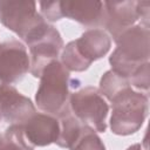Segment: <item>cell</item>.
Instances as JSON below:
<instances>
[{"label":"cell","mask_w":150,"mask_h":150,"mask_svg":"<svg viewBox=\"0 0 150 150\" xmlns=\"http://www.w3.org/2000/svg\"><path fill=\"white\" fill-rule=\"evenodd\" d=\"M114 41L117 47L109 57L111 70L129 79L142 63L149 60V28L142 25H134L121 33Z\"/></svg>","instance_id":"6da1fadb"},{"label":"cell","mask_w":150,"mask_h":150,"mask_svg":"<svg viewBox=\"0 0 150 150\" xmlns=\"http://www.w3.org/2000/svg\"><path fill=\"white\" fill-rule=\"evenodd\" d=\"M70 75L63 64L54 60L40 75V84L35 94L38 108L49 115L59 116L68 105Z\"/></svg>","instance_id":"7a4b0ae2"},{"label":"cell","mask_w":150,"mask_h":150,"mask_svg":"<svg viewBox=\"0 0 150 150\" xmlns=\"http://www.w3.org/2000/svg\"><path fill=\"white\" fill-rule=\"evenodd\" d=\"M148 102V95L135 91L131 87L117 95L111 101V131L120 136L136 132L146 118Z\"/></svg>","instance_id":"3957f363"},{"label":"cell","mask_w":150,"mask_h":150,"mask_svg":"<svg viewBox=\"0 0 150 150\" xmlns=\"http://www.w3.org/2000/svg\"><path fill=\"white\" fill-rule=\"evenodd\" d=\"M68 107L83 124L98 132L105 131L109 105L97 88L86 87L70 94Z\"/></svg>","instance_id":"277c9868"},{"label":"cell","mask_w":150,"mask_h":150,"mask_svg":"<svg viewBox=\"0 0 150 150\" xmlns=\"http://www.w3.org/2000/svg\"><path fill=\"white\" fill-rule=\"evenodd\" d=\"M29 48V71L40 77L45 67L57 56L63 48V40L59 30L48 22L23 40Z\"/></svg>","instance_id":"5b68a950"},{"label":"cell","mask_w":150,"mask_h":150,"mask_svg":"<svg viewBox=\"0 0 150 150\" xmlns=\"http://www.w3.org/2000/svg\"><path fill=\"white\" fill-rule=\"evenodd\" d=\"M0 22L25 40L47 21L36 11L35 1H0Z\"/></svg>","instance_id":"8992f818"},{"label":"cell","mask_w":150,"mask_h":150,"mask_svg":"<svg viewBox=\"0 0 150 150\" xmlns=\"http://www.w3.org/2000/svg\"><path fill=\"white\" fill-rule=\"evenodd\" d=\"M29 55L19 40L0 43V86L19 82L29 71Z\"/></svg>","instance_id":"52a82bcc"},{"label":"cell","mask_w":150,"mask_h":150,"mask_svg":"<svg viewBox=\"0 0 150 150\" xmlns=\"http://www.w3.org/2000/svg\"><path fill=\"white\" fill-rule=\"evenodd\" d=\"M36 112L30 98L12 84L0 86V116L9 124H22Z\"/></svg>","instance_id":"ba28073f"},{"label":"cell","mask_w":150,"mask_h":150,"mask_svg":"<svg viewBox=\"0 0 150 150\" xmlns=\"http://www.w3.org/2000/svg\"><path fill=\"white\" fill-rule=\"evenodd\" d=\"M104 5V26L107 33L115 40L121 33L132 27L138 20L137 1H105Z\"/></svg>","instance_id":"9c48e42d"},{"label":"cell","mask_w":150,"mask_h":150,"mask_svg":"<svg viewBox=\"0 0 150 150\" xmlns=\"http://www.w3.org/2000/svg\"><path fill=\"white\" fill-rule=\"evenodd\" d=\"M22 129L28 143L33 148L46 146L56 142L60 132V124L57 117L53 115L35 112L22 123Z\"/></svg>","instance_id":"30bf717a"},{"label":"cell","mask_w":150,"mask_h":150,"mask_svg":"<svg viewBox=\"0 0 150 150\" xmlns=\"http://www.w3.org/2000/svg\"><path fill=\"white\" fill-rule=\"evenodd\" d=\"M63 18L77 21L90 29L104 26V5L102 1H61Z\"/></svg>","instance_id":"8fae6325"},{"label":"cell","mask_w":150,"mask_h":150,"mask_svg":"<svg viewBox=\"0 0 150 150\" xmlns=\"http://www.w3.org/2000/svg\"><path fill=\"white\" fill-rule=\"evenodd\" d=\"M74 41L80 53L91 63L103 57L111 47L110 35L101 28L88 29Z\"/></svg>","instance_id":"7c38bea8"},{"label":"cell","mask_w":150,"mask_h":150,"mask_svg":"<svg viewBox=\"0 0 150 150\" xmlns=\"http://www.w3.org/2000/svg\"><path fill=\"white\" fill-rule=\"evenodd\" d=\"M57 120L60 124V132L55 143L60 148L70 149L76 143V141L81 137L86 128V124H83L73 115L68 105L57 116Z\"/></svg>","instance_id":"4fadbf2b"},{"label":"cell","mask_w":150,"mask_h":150,"mask_svg":"<svg viewBox=\"0 0 150 150\" xmlns=\"http://www.w3.org/2000/svg\"><path fill=\"white\" fill-rule=\"evenodd\" d=\"M130 87L131 86H130L129 79L123 77L110 69L105 71L101 77L98 90L103 95V97L108 98L111 102L117 95H120L122 91H124Z\"/></svg>","instance_id":"5bb4252c"},{"label":"cell","mask_w":150,"mask_h":150,"mask_svg":"<svg viewBox=\"0 0 150 150\" xmlns=\"http://www.w3.org/2000/svg\"><path fill=\"white\" fill-rule=\"evenodd\" d=\"M63 67L68 71H83L88 69L91 64L77 49L75 41H70L63 47L61 53V61Z\"/></svg>","instance_id":"9a60e30c"},{"label":"cell","mask_w":150,"mask_h":150,"mask_svg":"<svg viewBox=\"0 0 150 150\" xmlns=\"http://www.w3.org/2000/svg\"><path fill=\"white\" fill-rule=\"evenodd\" d=\"M70 150H105V146L96 131L86 125L81 137L70 148Z\"/></svg>","instance_id":"2e32d148"},{"label":"cell","mask_w":150,"mask_h":150,"mask_svg":"<svg viewBox=\"0 0 150 150\" xmlns=\"http://www.w3.org/2000/svg\"><path fill=\"white\" fill-rule=\"evenodd\" d=\"M129 82L135 88L148 93L149 90V62L142 63L129 77Z\"/></svg>","instance_id":"e0dca14e"},{"label":"cell","mask_w":150,"mask_h":150,"mask_svg":"<svg viewBox=\"0 0 150 150\" xmlns=\"http://www.w3.org/2000/svg\"><path fill=\"white\" fill-rule=\"evenodd\" d=\"M41 15L47 22H55L63 18L61 12V1H42L39 4Z\"/></svg>","instance_id":"ac0fdd59"},{"label":"cell","mask_w":150,"mask_h":150,"mask_svg":"<svg viewBox=\"0 0 150 150\" xmlns=\"http://www.w3.org/2000/svg\"><path fill=\"white\" fill-rule=\"evenodd\" d=\"M138 20L142 21V26L149 28V15H150V1H137Z\"/></svg>","instance_id":"d6986e66"},{"label":"cell","mask_w":150,"mask_h":150,"mask_svg":"<svg viewBox=\"0 0 150 150\" xmlns=\"http://www.w3.org/2000/svg\"><path fill=\"white\" fill-rule=\"evenodd\" d=\"M127 150H143V149H142V145L139 143H136V144H132L131 146H129Z\"/></svg>","instance_id":"ffe728a7"},{"label":"cell","mask_w":150,"mask_h":150,"mask_svg":"<svg viewBox=\"0 0 150 150\" xmlns=\"http://www.w3.org/2000/svg\"><path fill=\"white\" fill-rule=\"evenodd\" d=\"M2 145H4V136L0 134V150L2 149Z\"/></svg>","instance_id":"44dd1931"},{"label":"cell","mask_w":150,"mask_h":150,"mask_svg":"<svg viewBox=\"0 0 150 150\" xmlns=\"http://www.w3.org/2000/svg\"><path fill=\"white\" fill-rule=\"evenodd\" d=\"M0 120H1V116H0Z\"/></svg>","instance_id":"7402d4cb"}]
</instances>
